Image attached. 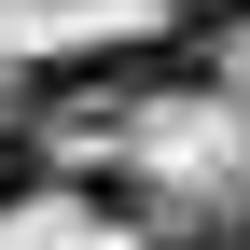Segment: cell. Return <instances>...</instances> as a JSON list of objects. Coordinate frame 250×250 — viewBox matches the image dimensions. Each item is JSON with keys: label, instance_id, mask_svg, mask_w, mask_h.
Instances as JSON below:
<instances>
[{"label": "cell", "instance_id": "cell-1", "mask_svg": "<svg viewBox=\"0 0 250 250\" xmlns=\"http://www.w3.org/2000/svg\"><path fill=\"white\" fill-rule=\"evenodd\" d=\"M42 181H56V167H42V139H28V125H0V208H28Z\"/></svg>", "mask_w": 250, "mask_h": 250}, {"label": "cell", "instance_id": "cell-2", "mask_svg": "<svg viewBox=\"0 0 250 250\" xmlns=\"http://www.w3.org/2000/svg\"><path fill=\"white\" fill-rule=\"evenodd\" d=\"M167 28H181V42H208V28H250V0H167Z\"/></svg>", "mask_w": 250, "mask_h": 250}, {"label": "cell", "instance_id": "cell-3", "mask_svg": "<svg viewBox=\"0 0 250 250\" xmlns=\"http://www.w3.org/2000/svg\"><path fill=\"white\" fill-rule=\"evenodd\" d=\"M153 250H236V223H208V236H153Z\"/></svg>", "mask_w": 250, "mask_h": 250}]
</instances>
